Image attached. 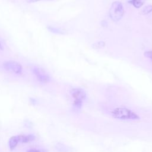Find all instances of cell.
Listing matches in <instances>:
<instances>
[{
  "label": "cell",
  "mask_w": 152,
  "mask_h": 152,
  "mask_svg": "<svg viewBox=\"0 0 152 152\" xmlns=\"http://www.w3.org/2000/svg\"><path fill=\"white\" fill-rule=\"evenodd\" d=\"M144 55L146 57H147V58H150V59H151L152 60V50L145 52L144 53Z\"/></svg>",
  "instance_id": "cell-14"
},
{
  "label": "cell",
  "mask_w": 152,
  "mask_h": 152,
  "mask_svg": "<svg viewBox=\"0 0 152 152\" xmlns=\"http://www.w3.org/2000/svg\"><path fill=\"white\" fill-rule=\"evenodd\" d=\"M46 1H51V0H46Z\"/></svg>",
  "instance_id": "cell-17"
},
{
  "label": "cell",
  "mask_w": 152,
  "mask_h": 152,
  "mask_svg": "<svg viewBox=\"0 0 152 152\" xmlns=\"http://www.w3.org/2000/svg\"><path fill=\"white\" fill-rule=\"evenodd\" d=\"M124 9L122 4L120 1L113 2L109 9V14L110 18L115 22L119 21L123 17Z\"/></svg>",
  "instance_id": "cell-3"
},
{
  "label": "cell",
  "mask_w": 152,
  "mask_h": 152,
  "mask_svg": "<svg viewBox=\"0 0 152 152\" xmlns=\"http://www.w3.org/2000/svg\"><path fill=\"white\" fill-rule=\"evenodd\" d=\"M36 138V137L34 134H26V135H20V143H29L34 141Z\"/></svg>",
  "instance_id": "cell-7"
},
{
  "label": "cell",
  "mask_w": 152,
  "mask_h": 152,
  "mask_svg": "<svg viewBox=\"0 0 152 152\" xmlns=\"http://www.w3.org/2000/svg\"><path fill=\"white\" fill-rule=\"evenodd\" d=\"M48 30L53 33H57V34H64V33L63 32V31L62 30H61L59 28H56V27H52V26H49L48 27Z\"/></svg>",
  "instance_id": "cell-10"
},
{
  "label": "cell",
  "mask_w": 152,
  "mask_h": 152,
  "mask_svg": "<svg viewBox=\"0 0 152 152\" xmlns=\"http://www.w3.org/2000/svg\"><path fill=\"white\" fill-rule=\"evenodd\" d=\"M145 1V0H131L130 1V3L134 7H135L137 8H139L144 5Z\"/></svg>",
  "instance_id": "cell-9"
},
{
  "label": "cell",
  "mask_w": 152,
  "mask_h": 152,
  "mask_svg": "<svg viewBox=\"0 0 152 152\" xmlns=\"http://www.w3.org/2000/svg\"><path fill=\"white\" fill-rule=\"evenodd\" d=\"M43 0H26V2L27 3H34V2H39Z\"/></svg>",
  "instance_id": "cell-15"
},
{
  "label": "cell",
  "mask_w": 152,
  "mask_h": 152,
  "mask_svg": "<svg viewBox=\"0 0 152 152\" xmlns=\"http://www.w3.org/2000/svg\"><path fill=\"white\" fill-rule=\"evenodd\" d=\"M152 11V5H147L142 10V14L144 15L147 14Z\"/></svg>",
  "instance_id": "cell-12"
},
{
  "label": "cell",
  "mask_w": 152,
  "mask_h": 152,
  "mask_svg": "<svg viewBox=\"0 0 152 152\" xmlns=\"http://www.w3.org/2000/svg\"><path fill=\"white\" fill-rule=\"evenodd\" d=\"M105 45V43L104 42H96L95 43H94L93 45H92V47L95 49H100L103 47H104Z\"/></svg>",
  "instance_id": "cell-11"
},
{
  "label": "cell",
  "mask_w": 152,
  "mask_h": 152,
  "mask_svg": "<svg viewBox=\"0 0 152 152\" xmlns=\"http://www.w3.org/2000/svg\"><path fill=\"white\" fill-rule=\"evenodd\" d=\"M55 148L56 149L57 151L59 152H69V148L62 143H57L55 145Z\"/></svg>",
  "instance_id": "cell-8"
},
{
  "label": "cell",
  "mask_w": 152,
  "mask_h": 152,
  "mask_svg": "<svg viewBox=\"0 0 152 152\" xmlns=\"http://www.w3.org/2000/svg\"><path fill=\"white\" fill-rule=\"evenodd\" d=\"M20 143V135H14L10 138L8 140V147L10 151H13L18 145V144Z\"/></svg>",
  "instance_id": "cell-6"
},
{
  "label": "cell",
  "mask_w": 152,
  "mask_h": 152,
  "mask_svg": "<svg viewBox=\"0 0 152 152\" xmlns=\"http://www.w3.org/2000/svg\"><path fill=\"white\" fill-rule=\"evenodd\" d=\"M31 71L37 80L40 83L46 84L50 81V77L49 74L43 68L34 66L31 68Z\"/></svg>",
  "instance_id": "cell-5"
},
{
  "label": "cell",
  "mask_w": 152,
  "mask_h": 152,
  "mask_svg": "<svg viewBox=\"0 0 152 152\" xmlns=\"http://www.w3.org/2000/svg\"><path fill=\"white\" fill-rule=\"evenodd\" d=\"M2 67L5 71L12 72L15 74L20 75L23 73V66L17 61L12 60L5 61L2 64Z\"/></svg>",
  "instance_id": "cell-4"
},
{
  "label": "cell",
  "mask_w": 152,
  "mask_h": 152,
  "mask_svg": "<svg viewBox=\"0 0 152 152\" xmlns=\"http://www.w3.org/2000/svg\"><path fill=\"white\" fill-rule=\"evenodd\" d=\"M70 93L74 100L72 105L74 110H81L83 103L86 98V91L81 88H74L71 89Z\"/></svg>",
  "instance_id": "cell-2"
},
{
  "label": "cell",
  "mask_w": 152,
  "mask_h": 152,
  "mask_svg": "<svg viewBox=\"0 0 152 152\" xmlns=\"http://www.w3.org/2000/svg\"><path fill=\"white\" fill-rule=\"evenodd\" d=\"M26 152H48V151L45 150V149L36 148H31L27 150Z\"/></svg>",
  "instance_id": "cell-13"
},
{
  "label": "cell",
  "mask_w": 152,
  "mask_h": 152,
  "mask_svg": "<svg viewBox=\"0 0 152 152\" xmlns=\"http://www.w3.org/2000/svg\"><path fill=\"white\" fill-rule=\"evenodd\" d=\"M112 116L118 120L124 121H135L140 119V116L130 109L125 107H117L110 111Z\"/></svg>",
  "instance_id": "cell-1"
},
{
  "label": "cell",
  "mask_w": 152,
  "mask_h": 152,
  "mask_svg": "<svg viewBox=\"0 0 152 152\" xmlns=\"http://www.w3.org/2000/svg\"><path fill=\"white\" fill-rule=\"evenodd\" d=\"M2 49V45H1V43H0V49Z\"/></svg>",
  "instance_id": "cell-16"
}]
</instances>
